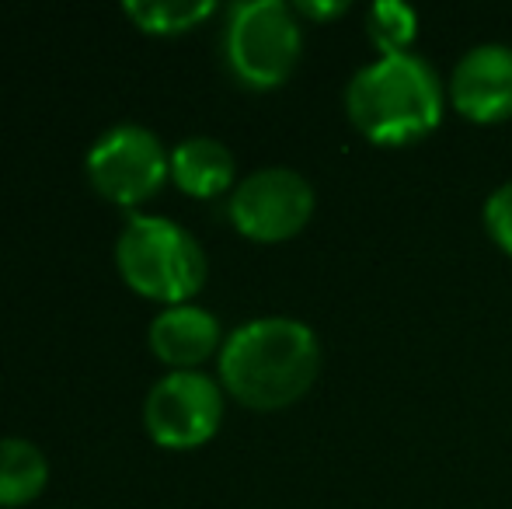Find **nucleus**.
<instances>
[{"label":"nucleus","instance_id":"6","mask_svg":"<svg viewBox=\"0 0 512 509\" xmlns=\"http://www.w3.org/2000/svg\"><path fill=\"white\" fill-rule=\"evenodd\" d=\"M223 387L203 370H168L143 401V426L164 450H196L220 433Z\"/></svg>","mask_w":512,"mask_h":509},{"label":"nucleus","instance_id":"1","mask_svg":"<svg viewBox=\"0 0 512 509\" xmlns=\"http://www.w3.org/2000/svg\"><path fill=\"white\" fill-rule=\"evenodd\" d=\"M220 387L255 412L300 401L321 374V342L297 318H255L234 328L220 349Z\"/></svg>","mask_w":512,"mask_h":509},{"label":"nucleus","instance_id":"9","mask_svg":"<svg viewBox=\"0 0 512 509\" xmlns=\"http://www.w3.org/2000/svg\"><path fill=\"white\" fill-rule=\"evenodd\" d=\"M223 328L213 311L199 304H175L154 314L147 328V346L164 367L199 370L213 353L223 349Z\"/></svg>","mask_w":512,"mask_h":509},{"label":"nucleus","instance_id":"14","mask_svg":"<svg viewBox=\"0 0 512 509\" xmlns=\"http://www.w3.org/2000/svg\"><path fill=\"white\" fill-rule=\"evenodd\" d=\"M485 231L506 255H512V182L499 185L485 203Z\"/></svg>","mask_w":512,"mask_h":509},{"label":"nucleus","instance_id":"13","mask_svg":"<svg viewBox=\"0 0 512 509\" xmlns=\"http://www.w3.org/2000/svg\"><path fill=\"white\" fill-rule=\"evenodd\" d=\"M418 32V14L415 7L401 4V0H380L366 11V35L377 46L380 56H398L411 53V42Z\"/></svg>","mask_w":512,"mask_h":509},{"label":"nucleus","instance_id":"3","mask_svg":"<svg viewBox=\"0 0 512 509\" xmlns=\"http://www.w3.org/2000/svg\"><path fill=\"white\" fill-rule=\"evenodd\" d=\"M115 265L129 290L157 304H192L206 286V252L196 234L185 231L171 217L129 213L119 241H115Z\"/></svg>","mask_w":512,"mask_h":509},{"label":"nucleus","instance_id":"15","mask_svg":"<svg viewBox=\"0 0 512 509\" xmlns=\"http://www.w3.org/2000/svg\"><path fill=\"white\" fill-rule=\"evenodd\" d=\"M293 11L304 14V18H314V21H328V18H338V14L349 11V4H345V0H331V4H321V0H300Z\"/></svg>","mask_w":512,"mask_h":509},{"label":"nucleus","instance_id":"8","mask_svg":"<svg viewBox=\"0 0 512 509\" xmlns=\"http://www.w3.org/2000/svg\"><path fill=\"white\" fill-rule=\"evenodd\" d=\"M450 102L464 119L481 126L512 119V46L481 42L457 60Z\"/></svg>","mask_w":512,"mask_h":509},{"label":"nucleus","instance_id":"11","mask_svg":"<svg viewBox=\"0 0 512 509\" xmlns=\"http://www.w3.org/2000/svg\"><path fill=\"white\" fill-rule=\"evenodd\" d=\"M49 485V457L25 436H0V509L35 503Z\"/></svg>","mask_w":512,"mask_h":509},{"label":"nucleus","instance_id":"2","mask_svg":"<svg viewBox=\"0 0 512 509\" xmlns=\"http://www.w3.org/2000/svg\"><path fill=\"white\" fill-rule=\"evenodd\" d=\"M446 88L418 53L377 56L345 88L349 123L377 147H405L429 136L443 119Z\"/></svg>","mask_w":512,"mask_h":509},{"label":"nucleus","instance_id":"4","mask_svg":"<svg viewBox=\"0 0 512 509\" xmlns=\"http://www.w3.org/2000/svg\"><path fill=\"white\" fill-rule=\"evenodd\" d=\"M223 53L244 88L272 91L290 81L304 53L297 11L283 0H244L230 7Z\"/></svg>","mask_w":512,"mask_h":509},{"label":"nucleus","instance_id":"12","mask_svg":"<svg viewBox=\"0 0 512 509\" xmlns=\"http://www.w3.org/2000/svg\"><path fill=\"white\" fill-rule=\"evenodd\" d=\"M216 11L213 0H126L122 14L147 35H182Z\"/></svg>","mask_w":512,"mask_h":509},{"label":"nucleus","instance_id":"5","mask_svg":"<svg viewBox=\"0 0 512 509\" xmlns=\"http://www.w3.org/2000/svg\"><path fill=\"white\" fill-rule=\"evenodd\" d=\"M91 189L115 206L136 210L161 192L171 175V154L161 136L140 123H119L105 129L84 157Z\"/></svg>","mask_w":512,"mask_h":509},{"label":"nucleus","instance_id":"10","mask_svg":"<svg viewBox=\"0 0 512 509\" xmlns=\"http://www.w3.org/2000/svg\"><path fill=\"white\" fill-rule=\"evenodd\" d=\"M234 154L213 136H185L171 147V178L196 199H213L234 185Z\"/></svg>","mask_w":512,"mask_h":509},{"label":"nucleus","instance_id":"7","mask_svg":"<svg viewBox=\"0 0 512 509\" xmlns=\"http://www.w3.org/2000/svg\"><path fill=\"white\" fill-rule=\"evenodd\" d=\"M314 217V185L300 171L272 164L251 171L230 192V224L262 245L290 241Z\"/></svg>","mask_w":512,"mask_h":509}]
</instances>
